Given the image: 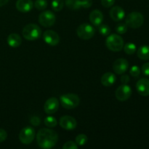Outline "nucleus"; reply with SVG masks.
<instances>
[{
	"label": "nucleus",
	"instance_id": "23",
	"mask_svg": "<svg viewBox=\"0 0 149 149\" xmlns=\"http://www.w3.org/2000/svg\"><path fill=\"white\" fill-rule=\"evenodd\" d=\"M45 124L47 127L53 128L57 126L58 122H57V119L54 116H48L45 119Z\"/></svg>",
	"mask_w": 149,
	"mask_h": 149
},
{
	"label": "nucleus",
	"instance_id": "26",
	"mask_svg": "<svg viewBox=\"0 0 149 149\" xmlns=\"http://www.w3.org/2000/svg\"><path fill=\"white\" fill-rule=\"evenodd\" d=\"M87 142V136L84 134H79L76 137V143L78 146H82Z\"/></svg>",
	"mask_w": 149,
	"mask_h": 149
},
{
	"label": "nucleus",
	"instance_id": "6",
	"mask_svg": "<svg viewBox=\"0 0 149 149\" xmlns=\"http://www.w3.org/2000/svg\"><path fill=\"white\" fill-rule=\"evenodd\" d=\"M95 30L94 27L88 23H82L77 29V33L79 37L84 40H89L94 36Z\"/></svg>",
	"mask_w": 149,
	"mask_h": 149
},
{
	"label": "nucleus",
	"instance_id": "25",
	"mask_svg": "<svg viewBox=\"0 0 149 149\" xmlns=\"http://www.w3.org/2000/svg\"><path fill=\"white\" fill-rule=\"evenodd\" d=\"M33 5L36 10H44L47 7V0H36Z\"/></svg>",
	"mask_w": 149,
	"mask_h": 149
},
{
	"label": "nucleus",
	"instance_id": "17",
	"mask_svg": "<svg viewBox=\"0 0 149 149\" xmlns=\"http://www.w3.org/2000/svg\"><path fill=\"white\" fill-rule=\"evenodd\" d=\"M110 16L114 21H121L125 17V12L123 8L119 6H115L111 9Z\"/></svg>",
	"mask_w": 149,
	"mask_h": 149
},
{
	"label": "nucleus",
	"instance_id": "7",
	"mask_svg": "<svg viewBox=\"0 0 149 149\" xmlns=\"http://www.w3.org/2000/svg\"><path fill=\"white\" fill-rule=\"evenodd\" d=\"M35 138V130L32 127L26 126L23 127L19 134V139L22 143L29 145L31 143Z\"/></svg>",
	"mask_w": 149,
	"mask_h": 149
},
{
	"label": "nucleus",
	"instance_id": "27",
	"mask_svg": "<svg viewBox=\"0 0 149 149\" xmlns=\"http://www.w3.org/2000/svg\"><path fill=\"white\" fill-rule=\"evenodd\" d=\"M98 27V31L103 36H109L110 34L111 29L109 26L106 24H100V26H97Z\"/></svg>",
	"mask_w": 149,
	"mask_h": 149
},
{
	"label": "nucleus",
	"instance_id": "33",
	"mask_svg": "<svg viewBox=\"0 0 149 149\" xmlns=\"http://www.w3.org/2000/svg\"><path fill=\"white\" fill-rule=\"evenodd\" d=\"M141 71L144 75L149 77V63H146L142 65Z\"/></svg>",
	"mask_w": 149,
	"mask_h": 149
},
{
	"label": "nucleus",
	"instance_id": "14",
	"mask_svg": "<svg viewBox=\"0 0 149 149\" xmlns=\"http://www.w3.org/2000/svg\"><path fill=\"white\" fill-rule=\"evenodd\" d=\"M129 63L125 58H119L116 60L113 64V70L116 74H123L128 69Z\"/></svg>",
	"mask_w": 149,
	"mask_h": 149
},
{
	"label": "nucleus",
	"instance_id": "24",
	"mask_svg": "<svg viewBox=\"0 0 149 149\" xmlns=\"http://www.w3.org/2000/svg\"><path fill=\"white\" fill-rule=\"evenodd\" d=\"M52 9L55 12H60L63 8L64 3L63 0H52Z\"/></svg>",
	"mask_w": 149,
	"mask_h": 149
},
{
	"label": "nucleus",
	"instance_id": "3",
	"mask_svg": "<svg viewBox=\"0 0 149 149\" xmlns=\"http://www.w3.org/2000/svg\"><path fill=\"white\" fill-rule=\"evenodd\" d=\"M60 101L64 109H74L79 105L80 99L77 95L68 93L61 95L60 97Z\"/></svg>",
	"mask_w": 149,
	"mask_h": 149
},
{
	"label": "nucleus",
	"instance_id": "5",
	"mask_svg": "<svg viewBox=\"0 0 149 149\" xmlns=\"http://www.w3.org/2000/svg\"><path fill=\"white\" fill-rule=\"evenodd\" d=\"M144 23L143 15L138 12H132L126 17L125 23L131 29H138L141 27Z\"/></svg>",
	"mask_w": 149,
	"mask_h": 149
},
{
	"label": "nucleus",
	"instance_id": "11",
	"mask_svg": "<svg viewBox=\"0 0 149 149\" xmlns=\"http://www.w3.org/2000/svg\"><path fill=\"white\" fill-rule=\"evenodd\" d=\"M43 39L45 43L50 46H56L60 42V36L52 30H47L43 33Z\"/></svg>",
	"mask_w": 149,
	"mask_h": 149
},
{
	"label": "nucleus",
	"instance_id": "35",
	"mask_svg": "<svg viewBox=\"0 0 149 149\" xmlns=\"http://www.w3.org/2000/svg\"><path fill=\"white\" fill-rule=\"evenodd\" d=\"M130 77L128 75H127V74H124L121 77V81H122V84H127L130 82Z\"/></svg>",
	"mask_w": 149,
	"mask_h": 149
},
{
	"label": "nucleus",
	"instance_id": "1",
	"mask_svg": "<svg viewBox=\"0 0 149 149\" xmlns=\"http://www.w3.org/2000/svg\"><path fill=\"white\" fill-rule=\"evenodd\" d=\"M58 135L55 131L48 128H42L36 135V141L38 146L44 149L53 148L57 143Z\"/></svg>",
	"mask_w": 149,
	"mask_h": 149
},
{
	"label": "nucleus",
	"instance_id": "18",
	"mask_svg": "<svg viewBox=\"0 0 149 149\" xmlns=\"http://www.w3.org/2000/svg\"><path fill=\"white\" fill-rule=\"evenodd\" d=\"M90 20L93 26L97 27L100 26L103 20V15L102 12L98 10L92 11L90 14Z\"/></svg>",
	"mask_w": 149,
	"mask_h": 149
},
{
	"label": "nucleus",
	"instance_id": "16",
	"mask_svg": "<svg viewBox=\"0 0 149 149\" xmlns=\"http://www.w3.org/2000/svg\"><path fill=\"white\" fill-rule=\"evenodd\" d=\"M15 6L19 12L28 13L33 9V3L32 0H17Z\"/></svg>",
	"mask_w": 149,
	"mask_h": 149
},
{
	"label": "nucleus",
	"instance_id": "12",
	"mask_svg": "<svg viewBox=\"0 0 149 149\" xmlns=\"http://www.w3.org/2000/svg\"><path fill=\"white\" fill-rule=\"evenodd\" d=\"M59 108V101L56 97H49L45 102V106H44V110L45 113L47 114H53Z\"/></svg>",
	"mask_w": 149,
	"mask_h": 149
},
{
	"label": "nucleus",
	"instance_id": "19",
	"mask_svg": "<svg viewBox=\"0 0 149 149\" xmlns=\"http://www.w3.org/2000/svg\"><path fill=\"white\" fill-rule=\"evenodd\" d=\"M116 77L114 74L111 72H106L101 77V84L105 87H111L116 82Z\"/></svg>",
	"mask_w": 149,
	"mask_h": 149
},
{
	"label": "nucleus",
	"instance_id": "15",
	"mask_svg": "<svg viewBox=\"0 0 149 149\" xmlns=\"http://www.w3.org/2000/svg\"><path fill=\"white\" fill-rule=\"evenodd\" d=\"M136 90L141 95L147 97L149 95V79L143 78L138 80L136 84Z\"/></svg>",
	"mask_w": 149,
	"mask_h": 149
},
{
	"label": "nucleus",
	"instance_id": "10",
	"mask_svg": "<svg viewBox=\"0 0 149 149\" xmlns=\"http://www.w3.org/2000/svg\"><path fill=\"white\" fill-rule=\"evenodd\" d=\"M132 95V89L127 84H122L116 89L115 92V96L119 101H126Z\"/></svg>",
	"mask_w": 149,
	"mask_h": 149
},
{
	"label": "nucleus",
	"instance_id": "28",
	"mask_svg": "<svg viewBox=\"0 0 149 149\" xmlns=\"http://www.w3.org/2000/svg\"><path fill=\"white\" fill-rule=\"evenodd\" d=\"M127 27L126 23H119L116 27V31L119 34H125L127 31Z\"/></svg>",
	"mask_w": 149,
	"mask_h": 149
},
{
	"label": "nucleus",
	"instance_id": "31",
	"mask_svg": "<svg viewBox=\"0 0 149 149\" xmlns=\"http://www.w3.org/2000/svg\"><path fill=\"white\" fill-rule=\"evenodd\" d=\"M30 122H31V124L33 125V126L37 127L40 125L41 120H40V119L38 117V116H33L30 119Z\"/></svg>",
	"mask_w": 149,
	"mask_h": 149
},
{
	"label": "nucleus",
	"instance_id": "34",
	"mask_svg": "<svg viewBox=\"0 0 149 149\" xmlns=\"http://www.w3.org/2000/svg\"><path fill=\"white\" fill-rule=\"evenodd\" d=\"M7 133L4 130L0 129V143H2L7 139Z\"/></svg>",
	"mask_w": 149,
	"mask_h": 149
},
{
	"label": "nucleus",
	"instance_id": "30",
	"mask_svg": "<svg viewBox=\"0 0 149 149\" xmlns=\"http://www.w3.org/2000/svg\"><path fill=\"white\" fill-rule=\"evenodd\" d=\"M63 149H77L78 148V145L74 141H68L63 146Z\"/></svg>",
	"mask_w": 149,
	"mask_h": 149
},
{
	"label": "nucleus",
	"instance_id": "20",
	"mask_svg": "<svg viewBox=\"0 0 149 149\" xmlns=\"http://www.w3.org/2000/svg\"><path fill=\"white\" fill-rule=\"evenodd\" d=\"M7 41L9 46L14 48L18 47L22 43V39L21 37H20V36L15 33H11V34L9 35L8 37H7Z\"/></svg>",
	"mask_w": 149,
	"mask_h": 149
},
{
	"label": "nucleus",
	"instance_id": "13",
	"mask_svg": "<svg viewBox=\"0 0 149 149\" xmlns=\"http://www.w3.org/2000/svg\"><path fill=\"white\" fill-rule=\"evenodd\" d=\"M60 126L66 130H72L77 127V122L74 117L71 116H63L60 119Z\"/></svg>",
	"mask_w": 149,
	"mask_h": 149
},
{
	"label": "nucleus",
	"instance_id": "29",
	"mask_svg": "<svg viewBox=\"0 0 149 149\" xmlns=\"http://www.w3.org/2000/svg\"><path fill=\"white\" fill-rule=\"evenodd\" d=\"M130 74L135 78H138L141 74V69L138 65H133L131 67L130 70Z\"/></svg>",
	"mask_w": 149,
	"mask_h": 149
},
{
	"label": "nucleus",
	"instance_id": "32",
	"mask_svg": "<svg viewBox=\"0 0 149 149\" xmlns=\"http://www.w3.org/2000/svg\"><path fill=\"white\" fill-rule=\"evenodd\" d=\"M115 0H101V4L105 7H111L114 4Z\"/></svg>",
	"mask_w": 149,
	"mask_h": 149
},
{
	"label": "nucleus",
	"instance_id": "36",
	"mask_svg": "<svg viewBox=\"0 0 149 149\" xmlns=\"http://www.w3.org/2000/svg\"><path fill=\"white\" fill-rule=\"evenodd\" d=\"M9 1L10 0H0V7H2V6H4L5 4H7Z\"/></svg>",
	"mask_w": 149,
	"mask_h": 149
},
{
	"label": "nucleus",
	"instance_id": "8",
	"mask_svg": "<svg viewBox=\"0 0 149 149\" xmlns=\"http://www.w3.org/2000/svg\"><path fill=\"white\" fill-rule=\"evenodd\" d=\"M56 20V17L52 11L45 10L39 16V22L44 27H51L53 26Z\"/></svg>",
	"mask_w": 149,
	"mask_h": 149
},
{
	"label": "nucleus",
	"instance_id": "9",
	"mask_svg": "<svg viewBox=\"0 0 149 149\" xmlns=\"http://www.w3.org/2000/svg\"><path fill=\"white\" fill-rule=\"evenodd\" d=\"M92 4V0H65V5L71 10H78L80 8H90Z\"/></svg>",
	"mask_w": 149,
	"mask_h": 149
},
{
	"label": "nucleus",
	"instance_id": "4",
	"mask_svg": "<svg viewBox=\"0 0 149 149\" xmlns=\"http://www.w3.org/2000/svg\"><path fill=\"white\" fill-rule=\"evenodd\" d=\"M106 45L112 52H119L124 47V40L121 36L113 33L108 36Z\"/></svg>",
	"mask_w": 149,
	"mask_h": 149
},
{
	"label": "nucleus",
	"instance_id": "22",
	"mask_svg": "<svg viewBox=\"0 0 149 149\" xmlns=\"http://www.w3.org/2000/svg\"><path fill=\"white\" fill-rule=\"evenodd\" d=\"M124 50H125V52L127 55H133L137 50L136 45L134 43H131V42H129V43L126 44V45L124 46Z\"/></svg>",
	"mask_w": 149,
	"mask_h": 149
},
{
	"label": "nucleus",
	"instance_id": "21",
	"mask_svg": "<svg viewBox=\"0 0 149 149\" xmlns=\"http://www.w3.org/2000/svg\"><path fill=\"white\" fill-rule=\"evenodd\" d=\"M138 57L143 61L149 60V46L148 45H143L138 49Z\"/></svg>",
	"mask_w": 149,
	"mask_h": 149
},
{
	"label": "nucleus",
	"instance_id": "2",
	"mask_svg": "<svg viewBox=\"0 0 149 149\" xmlns=\"http://www.w3.org/2000/svg\"><path fill=\"white\" fill-rule=\"evenodd\" d=\"M22 33L26 40L33 41L40 38L42 35V30L36 24L30 23L23 28Z\"/></svg>",
	"mask_w": 149,
	"mask_h": 149
}]
</instances>
